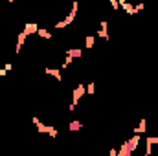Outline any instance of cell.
<instances>
[{
	"instance_id": "15",
	"label": "cell",
	"mask_w": 158,
	"mask_h": 156,
	"mask_svg": "<svg viewBox=\"0 0 158 156\" xmlns=\"http://www.w3.org/2000/svg\"><path fill=\"white\" fill-rule=\"evenodd\" d=\"M94 90H96V86H94V83H90L86 86V94H94Z\"/></svg>"
},
{
	"instance_id": "10",
	"label": "cell",
	"mask_w": 158,
	"mask_h": 156,
	"mask_svg": "<svg viewBox=\"0 0 158 156\" xmlns=\"http://www.w3.org/2000/svg\"><path fill=\"white\" fill-rule=\"evenodd\" d=\"M145 130H147V119H145V117H142V119H140V125L134 129V132L140 136V134H142V132H145Z\"/></svg>"
},
{
	"instance_id": "3",
	"label": "cell",
	"mask_w": 158,
	"mask_h": 156,
	"mask_svg": "<svg viewBox=\"0 0 158 156\" xmlns=\"http://www.w3.org/2000/svg\"><path fill=\"white\" fill-rule=\"evenodd\" d=\"M31 121H33V125L37 127V130H39V132H44V134H48L50 138H57V129H55V127H50V125H44V123L40 121L39 117H33Z\"/></svg>"
},
{
	"instance_id": "13",
	"label": "cell",
	"mask_w": 158,
	"mask_h": 156,
	"mask_svg": "<svg viewBox=\"0 0 158 156\" xmlns=\"http://www.w3.org/2000/svg\"><path fill=\"white\" fill-rule=\"evenodd\" d=\"M94 42H96L94 35H86V39H85V46L86 48H94Z\"/></svg>"
},
{
	"instance_id": "9",
	"label": "cell",
	"mask_w": 158,
	"mask_h": 156,
	"mask_svg": "<svg viewBox=\"0 0 158 156\" xmlns=\"http://www.w3.org/2000/svg\"><path fill=\"white\" fill-rule=\"evenodd\" d=\"M107 28H109V22H101V30L98 31V37H101V39H109V31H107Z\"/></svg>"
},
{
	"instance_id": "4",
	"label": "cell",
	"mask_w": 158,
	"mask_h": 156,
	"mask_svg": "<svg viewBox=\"0 0 158 156\" xmlns=\"http://www.w3.org/2000/svg\"><path fill=\"white\" fill-rule=\"evenodd\" d=\"M77 9H79V2H74V4H72V9H70V13H68V17H66L64 20L57 22V24H55V28H57V30H61V28H66L68 24H72V22H74V18H76V15H77Z\"/></svg>"
},
{
	"instance_id": "19",
	"label": "cell",
	"mask_w": 158,
	"mask_h": 156,
	"mask_svg": "<svg viewBox=\"0 0 158 156\" xmlns=\"http://www.w3.org/2000/svg\"><path fill=\"white\" fill-rule=\"evenodd\" d=\"M156 138H158V134H156Z\"/></svg>"
},
{
	"instance_id": "6",
	"label": "cell",
	"mask_w": 158,
	"mask_h": 156,
	"mask_svg": "<svg viewBox=\"0 0 158 156\" xmlns=\"http://www.w3.org/2000/svg\"><path fill=\"white\" fill-rule=\"evenodd\" d=\"M44 72L48 76H52L55 81H63V76H61V70L59 68H44Z\"/></svg>"
},
{
	"instance_id": "11",
	"label": "cell",
	"mask_w": 158,
	"mask_h": 156,
	"mask_svg": "<svg viewBox=\"0 0 158 156\" xmlns=\"http://www.w3.org/2000/svg\"><path fill=\"white\" fill-rule=\"evenodd\" d=\"M66 55H68V57H72V59H81V55H83V50H79V48L68 50V51H66Z\"/></svg>"
},
{
	"instance_id": "5",
	"label": "cell",
	"mask_w": 158,
	"mask_h": 156,
	"mask_svg": "<svg viewBox=\"0 0 158 156\" xmlns=\"http://www.w3.org/2000/svg\"><path fill=\"white\" fill-rule=\"evenodd\" d=\"M145 145H147V147H145V154L151 156V153H153V147H155V145H158V138H156V136H147V138H145Z\"/></svg>"
},
{
	"instance_id": "1",
	"label": "cell",
	"mask_w": 158,
	"mask_h": 156,
	"mask_svg": "<svg viewBox=\"0 0 158 156\" xmlns=\"http://www.w3.org/2000/svg\"><path fill=\"white\" fill-rule=\"evenodd\" d=\"M138 143H140V136H138V134H134L132 138H129V140L119 147L118 156H131L132 153H134V149L138 147Z\"/></svg>"
},
{
	"instance_id": "17",
	"label": "cell",
	"mask_w": 158,
	"mask_h": 156,
	"mask_svg": "<svg viewBox=\"0 0 158 156\" xmlns=\"http://www.w3.org/2000/svg\"><path fill=\"white\" fill-rule=\"evenodd\" d=\"M109 2H110V6H112L114 9H118V7H119V2H118V0H109Z\"/></svg>"
},
{
	"instance_id": "18",
	"label": "cell",
	"mask_w": 158,
	"mask_h": 156,
	"mask_svg": "<svg viewBox=\"0 0 158 156\" xmlns=\"http://www.w3.org/2000/svg\"><path fill=\"white\" fill-rule=\"evenodd\" d=\"M107 156H118V151H116V149H110V151H109V154Z\"/></svg>"
},
{
	"instance_id": "12",
	"label": "cell",
	"mask_w": 158,
	"mask_h": 156,
	"mask_svg": "<svg viewBox=\"0 0 158 156\" xmlns=\"http://www.w3.org/2000/svg\"><path fill=\"white\" fill-rule=\"evenodd\" d=\"M68 129H70L72 132H77V130H81V129H83V123H81V121H77V119H74V121H70Z\"/></svg>"
},
{
	"instance_id": "7",
	"label": "cell",
	"mask_w": 158,
	"mask_h": 156,
	"mask_svg": "<svg viewBox=\"0 0 158 156\" xmlns=\"http://www.w3.org/2000/svg\"><path fill=\"white\" fill-rule=\"evenodd\" d=\"M26 35H33V33H37L39 31V26L35 24V22H28L26 26H24V30H22Z\"/></svg>"
},
{
	"instance_id": "14",
	"label": "cell",
	"mask_w": 158,
	"mask_h": 156,
	"mask_svg": "<svg viewBox=\"0 0 158 156\" xmlns=\"http://www.w3.org/2000/svg\"><path fill=\"white\" fill-rule=\"evenodd\" d=\"M37 35H39V37H42V39H52V33H50L48 30H40V28H39Z\"/></svg>"
},
{
	"instance_id": "16",
	"label": "cell",
	"mask_w": 158,
	"mask_h": 156,
	"mask_svg": "<svg viewBox=\"0 0 158 156\" xmlns=\"http://www.w3.org/2000/svg\"><path fill=\"white\" fill-rule=\"evenodd\" d=\"M9 70H11V64H6V68L0 70V76H6V72H9Z\"/></svg>"
},
{
	"instance_id": "2",
	"label": "cell",
	"mask_w": 158,
	"mask_h": 156,
	"mask_svg": "<svg viewBox=\"0 0 158 156\" xmlns=\"http://www.w3.org/2000/svg\"><path fill=\"white\" fill-rule=\"evenodd\" d=\"M85 94H86V86H85V84H77V86L74 88V92H72V103H70V107H68L70 112L76 110V107L79 105V99H81Z\"/></svg>"
},
{
	"instance_id": "8",
	"label": "cell",
	"mask_w": 158,
	"mask_h": 156,
	"mask_svg": "<svg viewBox=\"0 0 158 156\" xmlns=\"http://www.w3.org/2000/svg\"><path fill=\"white\" fill-rule=\"evenodd\" d=\"M26 39H28V35H26L24 31H20V33H19V37H17V50H15V53H20V48L24 46Z\"/></svg>"
}]
</instances>
